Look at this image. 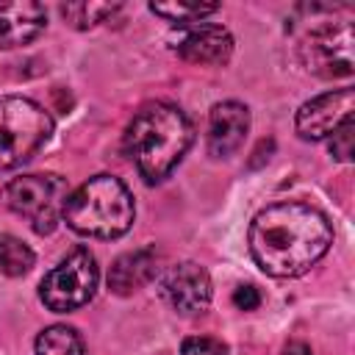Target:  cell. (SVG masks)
<instances>
[{"instance_id":"cell-14","label":"cell","mask_w":355,"mask_h":355,"mask_svg":"<svg viewBox=\"0 0 355 355\" xmlns=\"http://www.w3.org/2000/svg\"><path fill=\"white\" fill-rule=\"evenodd\" d=\"M36 355H83V338L69 324H50L36 338Z\"/></svg>"},{"instance_id":"cell-18","label":"cell","mask_w":355,"mask_h":355,"mask_svg":"<svg viewBox=\"0 0 355 355\" xmlns=\"http://www.w3.org/2000/svg\"><path fill=\"white\" fill-rule=\"evenodd\" d=\"M180 355H227V347L211 336H191L183 341Z\"/></svg>"},{"instance_id":"cell-10","label":"cell","mask_w":355,"mask_h":355,"mask_svg":"<svg viewBox=\"0 0 355 355\" xmlns=\"http://www.w3.org/2000/svg\"><path fill=\"white\" fill-rule=\"evenodd\" d=\"M250 130V111L236 100L216 103L208 114V153L214 158L233 155Z\"/></svg>"},{"instance_id":"cell-20","label":"cell","mask_w":355,"mask_h":355,"mask_svg":"<svg viewBox=\"0 0 355 355\" xmlns=\"http://www.w3.org/2000/svg\"><path fill=\"white\" fill-rule=\"evenodd\" d=\"M233 305L239 308V311H255L258 305H261V291L255 288V286H239L236 291H233Z\"/></svg>"},{"instance_id":"cell-7","label":"cell","mask_w":355,"mask_h":355,"mask_svg":"<svg viewBox=\"0 0 355 355\" xmlns=\"http://www.w3.org/2000/svg\"><path fill=\"white\" fill-rule=\"evenodd\" d=\"M300 58L305 69L319 78L352 75V25L330 22L311 31L300 44Z\"/></svg>"},{"instance_id":"cell-4","label":"cell","mask_w":355,"mask_h":355,"mask_svg":"<svg viewBox=\"0 0 355 355\" xmlns=\"http://www.w3.org/2000/svg\"><path fill=\"white\" fill-rule=\"evenodd\" d=\"M50 114L28 97H0V169L31 161L50 139Z\"/></svg>"},{"instance_id":"cell-2","label":"cell","mask_w":355,"mask_h":355,"mask_svg":"<svg viewBox=\"0 0 355 355\" xmlns=\"http://www.w3.org/2000/svg\"><path fill=\"white\" fill-rule=\"evenodd\" d=\"M191 144V122L172 103H150L125 130V153L147 183L164 180Z\"/></svg>"},{"instance_id":"cell-11","label":"cell","mask_w":355,"mask_h":355,"mask_svg":"<svg viewBox=\"0 0 355 355\" xmlns=\"http://www.w3.org/2000/svg\"><path fill=\"white\" fill-rule=\"evenodd\" d=\"M178 55L189 64H208V67L227 64V58L233 55V36L227 28L214 22L197 25L178 42Z\"/></svg>"},{"instance_id":"cell-3","label":"cell","mask_w":355,"mask_h":355,"mask_svg":"<svg viewBox=\"0 0 355 355\" xmlns=\"http://www.w3.org/2000/svg\"><path fill=\"white\" fill-rule=\"evenodd\" d=\"M133 216V197L114 175L89 178L67 197L64 205V222L89 239H116L130 230Z\"/></svg>"},{"instance_id":"cell-5","label":"cell","mask_w":355,"mask_h":355,"mask_svg":"<svg viewBox=\"0 0 355 355\" xmlns=\"http://www.w3.org/2000/svg\"><path fill=\"white\" fill-rule=\"evenodd\" d=\"M67 183L58 175H22L3 186L6 205L25 216L36 233H53L64 219L67 205Z\"/></svg>"},{"instance_id":"cell-16","label":"cell","mask_w":355,"mask_h":355,"mask_svg":"<svg viewBox=\"0 0 355 355\" xmlns=\"http://www.w3.org/2000/svg\"><path fill=\"white\" fill-rule=\"evenodd\" d=\"M119 6L116 3H94V0H83V3H64L61 6V17L72 25V28H94L97 22H103L105 17H111Z\"/></svg>"},{"instance_id":"cell-19","label":"cell","mask_w":355,"mask_h":355,"mask_svg":"<svg viewBox=\"0 0 355 355\" xmlns=\"http://www.w3.org/2000/svg\"><path fill=\"white\" fill-rule=\"evenodd\" d=\"M330 153H333L338 161H349V158H352V122H347L344 128H338V130L333 133Z\"/></svg>"},{"instance_id":"cell-13","label":"cell","mask_w":355,"mask_h":355,"mask_svg":"<svg viewBox=\"0 0 355 355\" xmlns=\"http://www.w3.org/2000/svg\"><path fill=\"white\" fill-rule=\"evenodd\" d=\"M155 272H158V252H155V247H141V250L125 252L108 269V288L114 294H119V297L133 294L136 288L150 283L155 277Z\"/></svg>"},{"instance_id":"cell-6","label":"cell","mask_w":355,"mask_h":355,"mask_svg":"<svg viewBox=\"0 0 355 355\" xmlns=\"http://www.w3.org/2000/svg\"><path fill=\"white\" fill-rule=\"evenodd\" d=\"M97 277L100 275H97L94 255L86 247H78L58 266H53L44 275V280L39 286V297L55 313L78 311V308H83L94 297Z\"/></svg>"},{"instance_id":"cell-12","label":"cell","mask_w":355,"mask_h":355,"mask_svg":"<svg viewBox=\"0 0 355 355\" xmlns=\"http://www.w3.org/2000/svg\"><path fill=\"white\" fill-rule=\"evenodd\" d=\"M47 25V14L39 3H0V50L31 44Z\"/></svg>"},{"instance_id":"cell-8","label":"cell","mask_w":355,"mask_h":355,"mask_svg":"<svg viewBox=\"0 0 355 355\" xmlns=\"http://www.w3.org/2000/svg\"><path fill=\"white\" fill-rule=\"evenodd\" d=\"M352 108H355V92L349 86L336 89V92H324V94L300 105L297 119H294L297 136L305 141L327 139L338 128L352 122Z\"/></svg>"},{"instance_id":"cell-15","label":"cell","mask_w":355,"mask_h":355,"mask_svg":"<svg viewBox=\"0 0 355 355\" xmlns=\"http://www.w3.org/2000/svg\"><path fill=\"white\" fill-rule=\"evenodd\" d=\"M31 266H33V250L17 236L0 233V275L19 277L31 272Z\"/></svg>"},{"instance_id":"cell-17","label":"cell","mask_w":355,"mask_h":355,"mask_svg":"<svg viewBox=\"0 0 355 355\" xmlns=\"http://www.w3.org/2000/svg\"><path fill=\"white\" fill-rule=\"evenodd\" d=\"M219 6L216 3H150V11L164 17L172 25H189V22H200L202 17L214 14Z\"/></svg>"},{"instance_id":"cell-9","label":"cell","mask_w":355,"mask_h":355,"mask_svg":"<svg viewBox=\"0 0 355 355\" xmlns=\"http://www.w3.org/2000/svg\"><path fill=\"white\" fill-rule=\"evenodd\" d=\"M158 291L172 311L183 316H197L211 302V277L200 263L183 261V263L169 266L161 275Z\"/></svg>"},{"instance_id":"cell-1","label":"cell","mask_w":355,"mask_h":355,"mask_svg":"<svg viewBox=\"0 0 355 355\" xmlns=\"http://www.w3.org/2000/svg\"><path fill=\"white\" fill-rule=\"evenodd\" d=\"M333 244V227L319 208L305 202H275L250 225L252 261L272 277L305 275Z\"/></svg>"},{"instance_id":"cell-21","label":"cell","mask_w":355,"mask_h":355,"mask_svg":"<svg viewBox=\"0 0 355 355\" xmlns=\"http://www.w3.org/2000/svg\"><path fill=\"white\" fill-rule=\"evenodd\" d=\"M283 355H311V349H308L305 344H288Z\"/></svg>"}]
</instances>
